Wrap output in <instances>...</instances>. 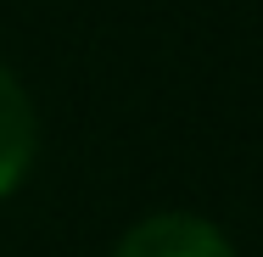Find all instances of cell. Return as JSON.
Instances as JSON below:
<instances>
[{"label": "cell", "mask_w": 263, "mask_h": 257, "mask_svg": "<svg viewBox=\"0 0 263 257\" xmlns=\"http://www.w3.org/2000/svg\"><path fill=\"white\" fill-rule=\"evenodd\" d=\"M112 257H235V246L213 229L208 218L191 212H157L146 224H135Z\"/></svg>", "instance_id": "1"}, {"label": "cell", "mask_w": 263, "mask_h": 257, "mask_svg": "<svg viewBox=\"0 0 263 257\" xmlns=\"http://www.w3.org/2000/svg\"><path fill=\"white\" fill-rule=\"evenodd\" d=\"M28 162H34V106L23 95V84L0 67V196L23 185Z\"/></svg>", "instance_id": "2"}]
</instances>
